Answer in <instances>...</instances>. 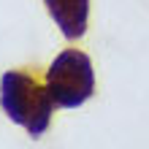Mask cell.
<instances>
[{"mask_svg": "<svg viewBox=\"0 0 149 149\" xmlns=\"http://www.w3.org/2000/svg\"><path fill=\"white\" fill-rule=\"evenodd\" d=\"M43 6L68 41H76L87 33L90 0H43Z\"/></svg>", "mask_w": 149, "mask_h": 149, "instance_id": "3", "label": "cell"}, {"mask_svg": "<svg viewBox=\"0 0 149 149\" xmlns=\"http://www.w3.org/2000/svg\"><path fill=\"white\" fill-rule=\"evenodd\" d=\"M46 90L60 109H79L95 92L92 60L79 49H65L46 71Z\"/></svg>", "mask_w": 149, "mask_h": 149, "instance_id": "2", "label": "cell"}, {"mask_svg": "<svg viewBox=\"0 0 149 149\" xmlns=\"http://www.w3.org/2000/svg\"><path fill=\"white\" fill-rule=\"evenodd\" d=\"M0 106L11 122L22 125L33 138H41L52 122L54 100L38 79L22 71H6L0 79Z\"/></svg>", "mask_w": 149, "mask_h": 149, "instance_id": "1", "label": "cell"}]
</instances>
